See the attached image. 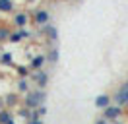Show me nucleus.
Wrapping results in <instances>:
<instances>
[{
  "label": "nucleus",
  "mask_w": 128,
  "mask_h": 124,
  "mask_svg": "<svg viewBox=\"0 0 128 124\" xmlns=\"http://www.w3.org/2000/svg\"><path fill=\"white\" fill-rule=\"evenodd\" d=\"M43 101H45V93L43 91H27L25 93V107L29 110L39 108L43 105Z\"/></svg>",
  "instance_id": "obj_1"
},
{
  "label": "nucleus",
  "mask_w": 128,
  "mask_h": 124,
  "mask_svg": "<svg viewBox=\"0 0 128 124\" xmlns=\"http://www.w3.org/2000/svg\"><path fill=\"white\" fill-rule=\"evenodd\" d=\"M114 103L118 107H126L128 105V82H124L120 85V89L114 93Z\"/></svg>",
  "instance_id": "obj_2"
},
{
  "label": "nucleus",
  "mask_w": 128,
  "mask_h": 124,
  "mask_svg": "<svg viewBox=\"0 0 128 124\" xmlns=\"http://www.w3.org/2000/svg\"><path fill=\"white\" fill-rule=\"evenodd\" d=\"M33 22L37 23V25H48V22H50V14H48L47 10H35V14H33V18H31Z\"/></svg>",
  "instance_id": "obj_3"
},
{
  "label": "nucleus",
  "mask_w": 128,
  "mask_h": 124,
  "mask_svg": "<svg viewBox=\"0 0 128 124\" xmlns=\"http://www.w3.org/2000/svg\"><path fill=\"white\" fill-rule=\"evenodd\" d=\"M105 112V120H116L120 114H122V107H118V105H109V107L103 110Z\"/></svg>",
  "instance_id": "obj_4"
},
{
  "label": "nucleus",
  "mask_w": 128,
  "mask_h": 124,
  "mask_svg": "<svg viewBox=\"0 0 128 124\" xmlns=\"http://www.w3.org/2000/svg\"><path fill=\"white\" fill-rule=\"evenodd\" d=\"M33 80H35V84L39 85V87H45L48 84V76H47V72H43V70H35Z\"/></svg>",
  "instance_id": "obj_5"
},
{
  "label": "nucleus",
  "mask_w": 128,
  "mask_h": 124,
  "mask_svg": "<svg viewBox=\"0 0 128 124\" xmlns=\"http://www.w3.org/2000/svg\"><path fill=\"white\" fill-rule=\"evenodd\" d=\"M25 37H29V31L24 27V29L12 31V33H10V39H8V41H12V43H20V41H22V39H25Z\"/></svg>",
  "instance_id": "obj_6"
},
{
  "label": "nucleus",
  "mask_w": 128,
  "mask_h": 124,
  "mask_svg": "<svg viewBox=\"0 0 128 124\" xmlns=\"http://www.w3.org/2000/svg\"><path fill=\"white\" fill-rule=\"evenodd\" d=\"M16 10L14 0H0V14H12Z\"/></svg>",
  "instance_id": "obj_7"
},
{
  "label": "nucleus",
  "mask_w": 128,
  "mask_h": 124,
  "mask_svg": "<svg viewBox=\"0 0 128 124\" xmlns=\"http://www.w3.org/2000/svg\"><path fill=\"white\" fill-rule=\"evenodd\" d=\"M109 105H111V97H109L107 93L99 95V97L95 99V107H97V108H101V110H105V108L109 107Z\"/></svg>",
  "instance_id": "obj_8"
},
{
  "label": "nucleus",
  "mask_w": 128,
  "mask_h": 124,
  "mask_svg": "<svg viewBox=\"0 0 128 124\" xmlns=\"http://www.w3.org/2000/svg\"><path fill=\"white\" fill-rule=\"evenodd\" d=\"M27 22H29V18H27L25 12H18V14L14 16V23H16L20 29H24L25 25H27Z\"/></svg>",
  "instance_id": "obj_9"
},
{
  "label": "nucleus",
  "mask_w": 128,
  "mask_h": 124,
  "mask_svg": "<svg viewBox=\"0 0 128 124\" xmlns=\"http://www.w3.org/2000/svg\"><path fill=\"white\" fill-rule=\"evenodd\" d=\"M45 60H47V58H45L43 54H37V56H33L31 62H29V68H31V70H41V68H43V64H45Z\"/></svg>",
  "instance_id": "obj_10"
},
{
  "label": "nucleus",
  "mask_w": 128,
  "mask_h": 124,
  "mask_svg": "<svg viewBox=\"0 0 128 124\" xmlns=\"http://www.w3.org/2000/svg\"><path fill=\"white\" fill-rule=\"evenodd\" d=\"M45 35H47L50 41H56V37H58V33H56V27H52V25H45Z\"/></svg>",
  "instance_id": "obj_11"
},
{
  "label": "nucleus",
  "mask_w": 128,
  "mask_h": 124,
  "mask_svg": "<svg viewBox=\"0 0 128 124\" xmlns=\"http://www.w3.org/2000/svg\"><path fill=\"white\" fill-rule=\"evenodd\" d=\"M10 33H12V29H10L8 25H0V41H8Z\"/></svg>",
  "instance_id": "obj_12"
},
{
  "label": "nucleus",
  "mask_w": 128,
  "mask_h": 124,
  "mask_svg": "<svg viewBox=\"0 0 128 124\" xmlns=\"http://www.w3.org/2000/svg\"><path fill=\"white\" fill-rule=\"evenodd\" d=\"M18 89H20L22 93H27V89H29V85H27V80H25V78H22V80L18 82Z\"/></svg>",
  "instance_id": "obj_13"
},
{
  "label": "nucleus",
  "mask_w": 128,
  "mask_h": 124,
  "mask_svg": "<svg viewBox=\"0 0 128 124\" xmlns=\"http://www.w3.org/2000/svg\"><path fill=\"white\" fill-rule=\"evenodd\" d=\"M0 62L6 64V66H10V64H12V54L10 52H2L0 54Z\"/></svg>",
  "instance_id": "obj_14"
},
{
  "label": "nucleus",
  "mask_w": 128,
  "mask_h": 124,
  "mask_svg": "<svg viewBox=\"0 0 128 124\" xmlns=\"http://www.w3.org/2000/svg\"><path fill=\"white\" fill-rule=\"evenodd\" d=\"M12 118V114H10V110H0V124H6Z\"/></svg>",
  "instance_id": "obj_15"
},
{
  "label": "nucleus",
  "mask_w": 128,
  "mask_h": 124,
  "mask_svg": "<svg viewBox=\"0 0 128 124\" xmlns=\"http://www.w3.org/2000/svg\"><path fill=\"white\" fill-rule=\"evenodd\" d=\"M56 60H58V50H56V48H52V52L48 54V62H52V64H54Z\"/></svg>",
  "instance_id": "obj_16"
},
{
  "label": "nucleus",
  "mask_w": 128,
  "mask_h": 124,
  "mask_svg": "<svg viewBox=\"0 0 128 124\" xmlns=\"http://www.w3.org/2000/svg\"><path fill=\"white\" fill-rule=\"evenodd\" d=\"M27 72H29L27 66H20V68H18V74H20L22 78H27Z\"/></svg>",
  "instance_id": "obj_17"
},
{
  "label": "nucleus",
  "mask_w": 128,
  "mask_h": 124,
  "mask_svg": "<svg viewBox=\"0 0 128 124\" xmlns=\"http://www.w3.org/2000/svg\"><path fill=\"white\" fill-rule=\"evenodd\" d=\"M4 101H6V105H8V107H12V105H14L18 99H16V95H8V97H6Z\"/></svg>",
  "instance_id": "obj_18"
},
{
  "label": "nucleus",
  "mask_w": 128,
  "mask_h": 124,
  "mask_svg": "<svg viewBox=\"0 0 128 124\" xmlns=\"http://www.w3.org/2000/svg\"><path fill=\"white\" fill-rule=\"evenodd\" d=\"M20 116H22V118H29V116H31V110H29V108H22V110H20Z\"/></svg>",
  "instance_id": "obj_19"
},
{
  "label": "nucleus",
  "mask_w": 128,
  "mask_h": 124,
  "mask_svg": "<svg viewBox=\"0 0 128 124\" xmlns=\"http://www.w3.org/2000/svg\"><path fill=\"white\" fill-rule=\"evenodd\" d=\"M29 124H43V120H41V118H31Z\"/></svg>",
  "instance_id": "obj_20"
},
{
  "label": "nucleus",
  "mask_w": 128,
  "mask_h": 124,
  "mask_svg": "<svg viewBox=\"0 0 128 124\" xmlns=\"http://www.w3.org/2000/svg\"><path fill=\"white\" fill-rule=\"evenodd\" d=\"M95 124H107V120H105V118H101V120H97Z\"/></svg>",
  "instance_id": "obj_21"
},
{
  "label": "nucleus",
  "mask_w": 128,
  "mask_h": 124,
  "mask_svg": "<svg viewBox=\"0 0 128 124\" xmlns=\"http://www.w3.org/2000/svg\"><path fill=\"white\" fill-rule=\"evenodd\" d=\"M6 124H16V122H14V120H12V118H10V120H8V122H6Z\"/></svg>",
  "instance_id": "obj_22"
},
{
  "label": "nucleus",
  "mask_w": 128,
  "mask_h": 124,
  "mask_svg": "<svg viewBox=\"0 0 128 124\" xmlns=\"http://www.w3.org/2000/svg\"><path fill=\"white\" fill-rule=\"evenodd\" d=\"M27 2H35V0H27Z\"/></svg>",
  "instance_id": "obj_23"
},
{
  "label": "nucleus",
  "mask_w": 128,
  "mask_h": 124,
  "mask_svg": "<svg viewBox=\"0 0 128 124\" xmlns=\"http://www.w3.org/2000/svg\"><path fill=\"white\" fill-rule=\"evenodd\" d=\"M114 124H122V122H114Z\"/></svg>",
  "instance_id": "obj_24"
}]
</instances>
